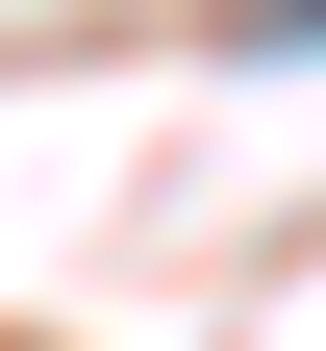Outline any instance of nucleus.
Masks as SVG:
<instances>
[{"label":"nucleus","instance_id":"obj_1","mask_svg":"<svg viewBox=\"0 0 326 351\" xmlns=\"http://www.w3.org/2000/svg\"><path fill=\"white\" fill-rule=\"evenodd\" d=\"M226 51H251V75H276V51H326V0H226Z\"/></svg>","mask_w":326,"mask_h":351}]
</instances>
